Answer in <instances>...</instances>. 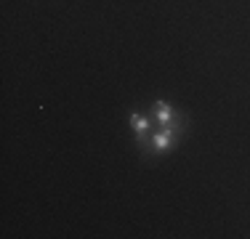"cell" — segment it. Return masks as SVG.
<instances>
[{"instance_id": "cell-1", "label": "cell", "mask_w": 250, "mask_h": 239, "mask_svg": "<svg viewBox=\"0 0 250 239\" xmlns=\"http://www.w3.org/2000/svg\"><path fill=\"white\" fill-rule=\"evenodd\" d=\"M173 133H176V125H165V130L155 136V149L157 152L170 149V144H173Z\"/></svg>"}, {"instance_id": "cell-3", "label": "cell", "mask_w": 250, "mask_h": 239, "mask_svg": "<svg viewBox=\"0 0 250 239\" xmlns=\"http://www.w3.org/2000/svg\"><path fill=\"white\" fill-rule=\"evenodd\" d=\"M130 125H133V130H136V136H139V138L146 133V128H149L146 117H141V115H130Z\"/></svg>"}, {"instance_id": "cell-2", "label": "cell", "mask_w": 250, "mask_h": 239, "mask_svg": "<svg viewBox=\"0 0 250 239\" xmlns=\"http://www.w3.org/2000/svg\"><path fill=\"white\" fill-rule=\"evenodd\" d=\"M155 109H157V120H160L162 125H173V109H170V104H165V101H157Z\"/></svg>"}]
</instances>
